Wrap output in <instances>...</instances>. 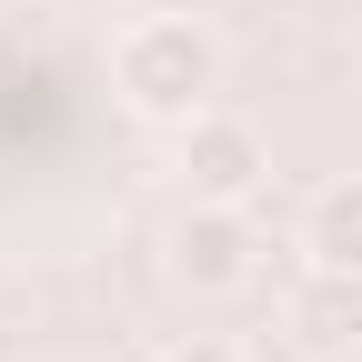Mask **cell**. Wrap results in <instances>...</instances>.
Masks as SVG:
<instances>
[{"mask_svg":"<svg viewBox=\"0 0 362 362\" xmlns=\"http://www.w3.org/2000/svg\"><path fill=\"white\" fill-rule=\"evenodd\" d=\"M252 262H262L252 202H181V221H171V282L181 292H242Z\"/></svg>","mask_w":362,"mask_h":362,"instance_id":"3","label":"cell"},{"mask_svg":"<svg viewBox=\"0 0 362 362\" xmlns=\"http://www.w3.org/2000/svg\"><path fill=\"white\" fill-rule=\"evenodd\" d=\"M161 362H242V352H232V342H211V332H192V342H171Z\"/></svg>","mask_w":362,"mask_h":362,"instance_id":"6","label":"cell"},{"mask_svg":"<svg viewBox=\"0 0 362 362\" xmlns=\"http://www.w3.org/2000/svg\"><path fill=\"white\" fill-rule=\"evenodd\" d=\"M181 192L192 202H262L272 192V141L242 121V111H202V121H181Z\"/></svg>","mask_w":362,"mask_h":362,"instance_id":"2","label":"cell"},{"mask_svg":"<svg viewBox=\"0 0 362 362\" xmlns=\"http://www.w3.org/2000/svg\"><path fill=\"white\" fill-rule=\"evenodd\" d=\"M292 332H302L312 352H352V342H362V282H352V272H302Z\"/></svg>","mask_w":362,"mask_h":362,"instance_id":"5","label":"cell"},{"mask_svg":"<svg viewBox=\"0 0 362 362\" xmlns=\"http://www.w3.org/2000/svg\"><path fill=\"white\" fill-rule=\"evenodd\" d=\"M111 90H121L131 121L181 131V121H202L221 101V40L202 21H181V11H141L111 40Z\"/></svg>","mask_w":362,"mask_h":362,"instance_id":"1","label":"cell"},{"mask_svg":"<svg viewBox=\"0 0 362 362\" xmlns=\"http://www.w3.org/2000/svg\"><path fill=\"white\" fill-rule=\"evenodd\" d=\"M302 262L362 282V171H352V181H322V192L302 202Z\"/></svg>","mask_w":362,"mask_h":362,"instance_id":"4","label":"cell"}]
</instances>
